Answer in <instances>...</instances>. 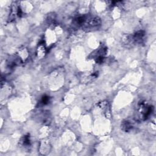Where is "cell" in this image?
<instances>
[{"instance_id":"6da1fadb","label":"cell","mask_w":156,"mask_h":156,"mask_svg":"<svg viewBox=\"0 0 156 156\" xmlns=\"http://www.w3.org/2000/svg\"><path fill=\"white\" fill-rule=\"evenodd\" d=\"M154 110V107L152 105H147L145 102H141L137 108L138 116L140 120L145 121L151 115Z\"/></svg>"},{"instance_id":"7a4b0ae2","label":"cell","mask_w":156,"mask_h":156,"mask_svg":"<svg viewBox=\"0 0 156 156\" xmlns=\"http://www.w3.org/2000/svg\"><path fill=\"white\" fill-rule=\"evenodd\" d=\"M101 20L98 16H92L87 15L85 21L82 26L83 29L87 31L96 30L101 26Z\"/></svg>"},{"instance_id":"3957f363","label":"cell","mask_w":156,"mask_h":156,"mask_svg":"<svg viewBox=\"0 0 156 156\" xmlns=\"http://www.w3.org/2000/svg\"><path fill=\"white\" fill-rule=\"evenodd\" d=\"M145 35V32L144 30H138L137 32H136L130 38V39H132V41L136 43H139L141 42V40H143V37Z\"/></svg>"},{"instance_id":"277c9868","label":"cell","mask_w":156,"mask_h":156,"mask_svg":"<svg viewBox=\"0 0 156 156\" xmlns=\"http://www.w3.org/2000/svg\"><path fill=\"white\" fill-rule=\"evenodd\" d=\"M133 124L132 123L128 121V120H124L121 122V129L125 132H130L133 129Z\"/></svg>"},{"instance_id":"5b68a950","label":"cell","mask_w":156,"mask_h":156,"mask_svg":"<svg viewBox=\"0 0 156 156\" xmlns=\"http://www.w3.org/2000/svg\"><path fill=\"white\" fill-rule=\"evenodd\" d=\"M22 144L25 146H29L30 145V135L29 134L24 135L21 140Z\"/></svg>"},{"instance_id":"8992f818","label":"cell","mask_w":156,"mask_h":156,"mask_svg":"<svg viewBox=\"0 0 156 156\" xmlns=\"http://www.w3.org/2000/svg\"><path fill=\"white\" fill-rule=\"evenodd\" d=\"M49 102V97L47 95H44L41 99V102L43 104V105H46L48 104Z\"/></svg>"}]
</instances>
